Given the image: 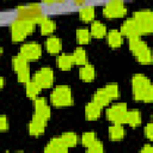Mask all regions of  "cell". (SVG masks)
I'll return each mask as SVG.
<instances>
[{
	"mask_svg": "<svg viewBox=\"0 0 153 153\" xmlns=\"http://www.w3.org/2000/svg\"><path fill=\"white\" fill-rule=\"evenodd\" d=\"M67 151H68V147L65 145L61 136L53 137L44 147V152L47 153H66Z\"/></svg>",
	"mask_w": 153,
	"mask_h": 153,
	"instance_id": "obj_14",
	"label": "cell"
},
{
	"mask_svg": "<svg viewBox=\"0 0 153 153\" xmlns=\"http://www.w3.org/2000/svg\"><path fill=\"white\" fill-rule=\"evenodd\" d=\"M33 109H35L33 115L43 118L44 121H48L50 118V108L47 104V102H45L44 98L36 97L33 99Z\"/></svg>",
	"mask_w": 153,
	"mask_h": 153,
	"instance_id": "obj_12",
	"label": "cell"
},
{
	"mask_svg": "<svg viewBox=\"0 0 153 153\" xmlns=\"http://www.w3.org/2000/svg\"><path fill=\"white\" fill-rule=\"evenodd\" d=\"M104 90H105V92L108 93V96L111 98V100H112V99H116V98L120 96L118 85H117V84H115V82H111V84L105 85Z\"/></svg>",
	"mask_w": 153,
	"mask_h": 153,
	"instance_id": "obj_31",
	"label": "cell"
},
{
	"mask_svg": "<svg viewBox=\"0 0 153 153\" xmlns=\"http://www.w3.org/2000/svg\"><path fill=\"white\" fill-rule=\"evenodd\" d=\"M36 22L30 20V19H23V18H16L11 25V37L13 42H22L25 39V37L35 30Z\"/></svg>",
	"mask_w": 153,
	"mask_h": 153,
	"instance_id": "obj_2",
	"label": "cell"
},
{
	"mask_svg": "<svg viewBox=\"0 0 153 153\" xmlns=\"http://www.w3.org/2000/svg\"><path fill=\"white\" fill-rule=\"evenodd\" d=\"M50 102L53 105L59 108L71 106L73 104V96L71 88L66 85L56 86L50 93Z\"/></svg>",
	"mask_w": 153,
	"mask_h": 153,
	"instance_id": "obj_4",
	"label": "cell"
},
{
	"mask_svg": "<svg viewBox=\"0 0 153 153\" xmlns=\"http://www.w3.org/2000/svg\"><path fill=\"white\" fill-rule=\"evenodd\" d=\"M145 134L148 140H153V124L151 122L147 123V126L145 127Z\"/></svg>",
	"mask_w": 153,
	"mask_h": 153,
	"instance_id": "obj_34",
	"label": "cell"
},
{
	"mask_svg": "<svg viewBox=\"0 0 153 153\" xmlns=\"http://www.w3.org/2000/svg\"><path fill=\"white\" fill-rule=\"evenodd\" d=\"M76 39H78V42L80 44H87L90 42V39H91L90 31L87 29H84V27L78 29L76 30Z\"/></svg>",
	"mask_w": 153,
	"mask_h": 153,
	"instance_id": "obj_30",
	"label": "cell"
},
{
	"mask_svg": "<svg viewBox=\"0 0 153 153\" xmlns=\"http://www.w3.org/2000/svg\"><path fill=\"white\" fill-rule=\"evenodd\" d=\"M127 104L126 103H117L111 105L106 110V117L110 122L112 123H118L123 124L126 121V115H127Z\"/></svg>",
	"mask_w": 153,
	"mask_h": 153,
	"instance_id": "obj_9",
	"label": "cell"
},
{
	"mask_svg": "<svg viewBox=\"0 0 153 153\" xmlns=\"http://www.w3.org/2000/svg\"><path fill=\"white\" fill-rule=\"evenodd\" d=\"M85 1H86V0H72L73 5H75V6H81V5L85 4Z\"/></svg>",
	"mask_w": 153,
	"mask_h": 153,
	"instance_id": "obj_38",
	"label": "cell"
},
{
	"mask_svg": "<svg viewBox=\"0 0 153 153\" xmlns=\"http://www.w3.org/2000/svg\"><path fill=\"white\" fill-rule=\"evenodd\" d=\"M90 33H91V36H93V37H96V38H103V37L106 35V26H105L102 22L94 20V22H92V24H91Z\"/></svg>",
	"mask_w": 153,
	"mask_h": 153,
	"instance_id": "obj_22",
	"label": "cell"
},
{
	"mask_svg": "<svg viewBox=\"0 0 153 153\" xmlns=\"http://www.w3.org/2000/svg\"><path fill=\"white\" fill-rule=\"evenodd\" d=\"M129 39V49L136 57V60L142 65H149L152 62V53L148 45L140 38V36L128 37Z\"/></svg>",
	"mask_w": 153,
	"mask_h": 153,
	"instance_id": "obj_3",
	"label": "cell"
},
{
	"mask_svg": "<svg viewBox=\"0 0 153 153\" xmlns=\"http://www.w3.org/2000/svg\"><path fill=\"white\" fill-rule=\"evenodd\" d=\"M133 97L137 102L151 103L153 100V86L151 80L142 73H136L131 79Z\"/></svg>",
	"mask_w": 153,
	"mask_h": 153,
	"instance_id": "obj_1",
	"label": "cell"
},
{
	"mask_svg": "<svg viewBox=\"0 0 153 153\" xmlns=\"http://www.w3.org/2000/svg\"><path fill=\"white\" fill-rule=\"evenodd\" d=\"M94 140H96V134L93 131H86L81 136V143L85 148H87Z\"/></svg>",
	"mask_w": 153,
	"mask_h": 153,
	"instance_id": "obj_32",
	"label": "cell"
},
{
	"mask_svg": "<svg viewBox=\"0 0 153 153\" xmlns=\"http://www.w3.org/2000/svg\"><path fill=\"white\" fill-rule=\"evenodd\" d=\"M141 152L142 153H152L153 152V148H152L151 145H146V146H143V148L141 149Z\"/></svg>",
	"mask_w": 153,
	"mask_h": 153,
	"instance_id": "obj_37",
	"label": "cell"
},
{
	"mask_svg": "<svg viewBox=\"0 0 153 153\" xmlns=\"http://www.w3.org/2000/svg\"><path fill=\"white\" fill-rule=\"evenodd\" d=\"M120 32L127 37H133V36H141L140 30L135 23V20L133 18H129L127 20H124V23L121 25V30Z\"/></svg>",
	"mask_w": 153,
	"mask_h": 153,
	"instance_id": "obj_15",
	"label": "cell"
},
{
	"mask_svg": "<svg viewBox=\"0 0 153 153\" xmlns=\"http://www.w3.org/2000/svg\"><path fill=\"white\" fill-rule=\"evenodd\" d=\"M94 16H96V11L92 5H85L79 10V17L84 22H92Z\"/></svg>",
	"mask_w": 153,
	"mask_h": 153,
	"instance_id": "obj_27",
	"label": "cell"
},
{
	"mask_svg": "<svg viewBox=\"0 0 153 153\" xmlns=\"http://www.w3.org/2000/svg\"><path fill=\"white\" fill-rule=\"evenodd\" d=\"M124 123L129 124L130 127H139L141 124V114L139 110H127L126 121Z\"/></svg>",
	"mask_w": 153,
	"mask_h": 153,
	"instance_id": "obj_23",
	"label": "cell"
},
{
	"mask_svg": "<svg viewBox=\"0 0 153 153\" xmlns=\"http://www.w3.org/2000/svg\"><path fill=\"white\" fill-rule=\"evenodd\" d=\"M4 84H5L4 76H2V75H0V91H1V90H2V87H4Z\"/></svg>",
	"mask_w": 153,
	"mask_h": 153,
	"instance_id": "obj_39",
	"label": "cell"
},
{
	"mask_svg": "<svg viewBox=\"0 0 153 153\" xmlns=\"http://www.w3.org/2000/svg\"><path fill=\"white\" fill-rule=\"evenodd\" d=\"M127 13L123 0H108L103 8V14L106 18H122Z\"/></svg>",
	"mask_w": 153,
	"mask_h": 153,
	"instance_id": "obj_8",
	"label": "cell"
},
{
	"mask_svg": "<svg viewBox=\"0 0 153 153\" xmlns=\"http://www.w3.org/2000/svg\"><path fill=\"white\" fill-rule=\"evenodd\" d=\"M133 19L135 20L141 35H148L153 31V12L151 10H140L134 12Z\"/></svg>",
	"mask_w": 153,
	"mask_h": 153,
	"instance_id": "obj_5",
	"label": "cell"
},
{
	"mask_svg": "<svg viewBox=\"0 0 153 153\" xmlns=\"http://www.w3.org/2000/svg\"><path fill=\"white\" fill-rule=\"evenodd\" d=\"M71 55H72V59H73V63H75V65L82 66L87 62V55H86V51L82 48H75L74 51Z\"/></svg>",
	"mask_w": 153,
	"mask_h": 153,
	"instance_id": "obj_28",
	"label": "cell"
},
{
	"mask_svg": "<svg viewBox=\"0 0 153 153\" xmlns=\"http://www.w3.org/2000/svg\"><path fill=\"white\" fill-rule=\"evenodd\" d=\"M33 81H36L42 88H48L53 86L54 72L50 67H42L33 74Z\"/></svg>",
	"mask_w": 153,
	"mask_h": 153,
	"instance_id": "obj_10",
	"label": "cell"
},
{
	"mask_svg": "<svg viewBox=\"0 0 153 153\" xmlns=\"http://www.w3.org/2000/svg\"><path fill=\"white\" fill-rule=\"evenodd\" d=\"M102 106H99L98 104H96L93 100L87 103L85 106V117L88 121H96L100 117L102 114Z\"/></svg>",
	"mask_w": 153,
	"mask_h": 153,
	"instance_id": "obj_16",
	"label": "cell"
},
{
	"mask_svg": "<svg viewBox=\"0 0 153 153\" xmlns=\"http://www.w3.org/2000/svg\"><path fill=\"white\" fill-rule=\"evenodd\" d=\"M122 42H123V35L118 30L109 31V33H108V43H109V45L111 48L115 49V48L121 47Z\"/></svg>",
	"mask_w": 153,
	"mask_h": 153,
	"instance_id": "obj_24",
	"label": "cell"
},
{
	"mask_svg": "<svg viewBox=\"0 0 153 153\" xmlns=\"http://www.w3.org/2000/svg\"><path fill=\"white\" fill-rule=\"evenodd\" d=\"M79 76L82 81L85 82H91L93 81V79L96 78V71H94V67L91 65V63H85L82 65V67H80L79 69Z\"/></svg>",
	"mask_w": 153,
	"mask_h": 153,
	"instance_id": "obj_17",
	"label": "cell"
},
{
	"mask_svg": "<svg viewBox=\"0 0 153 153\" xmlns=\"http://www.w3.org/2000/svg\"><path fill=\"white\" fill-rule=\"evenodd\" d=\"M92 100H93L96 104H98L99 106L104 108V106H106V105L110 104L111 98L108 96V93L105 92L104 87H102V88H98V90L94 92V94H93V99H92Z\"/></svg>",
	"mask_w": 153,
	"mask_h": 153,
	"instance_id": "obj_20",
	"label": "cell"
},
{
	"mask_svg": "<svg viewBox=\"0 0 153 153\" xmlns=\"http://www.w3.org/2000/svg\"><path fill=\"white\" fill-rule=\"evenodd\" d=\"M17 18L23 19H30L38 23V20L43 17V8L41 4H29V5H22L17 7Z\"/></svg>",
	"mask_w": 153,
	"mask_h": 153,
	"instance_id": "obj_6",
	"label": "cell"
},
{
	"mask_svg": "<svg viewBox=\"0 0 153 153\" xmlns=\"http://www.w3.org/2000/svg\"><path fill=\"white\" fill-rule=\"evenodd\" d=\"M67 0H42V2L47 4V5H54V4H63Z\"/></svg>",
	"mask_w": 153,
	"mask_h": 153,
	"instance_id": "obj_36",
	"label": "cell"
},
{
	"mask_svg": "<svg viewBox=\"0 0 153 153\" xmlns=\"http://www.w3.org/2000/svg\"><path fill=\"white\" fill-rule=\"evenodd\" d=\"M126 135V130L122 127V124L118 123H114L112 126H110L109 128V137L112 141H120Z\"/></svg>",
	"mask_w": 153,
	"mask_h": 153,
	"instance_id": "obj_21",
	"label": "cell"
},
{
	"mask_svg": "<svg viewBox=\"0 0 153 153\" xmlns=\"http://www.w3.org/2000/svg\"><path fill=\"white\" fill-rule=\"evenodd\" d=\"M45 123H47V121L33 115L30 123H29V134L32 136L42 135L44 133V129H45Z\"/></svg>",
	"mask_w": 153,
	"mask_h": 153,
	"instance_id": "obj_13",
	"label": "cell"
},
{
	"mask_svg": "<svg viewBox=\"0 0 153 153\" xmlns=\"http://www.w3.org/2000/svg\"><path fill=\"white\" fill-rule=\"evenodd\" d=\"M56 63H57V67L62 71H69L72 68V66L74 65L72 55H69V54H61L60 56H57Z\"/></svg>",
	"mask_w": 153,
	"mask_h": 153,
	"instance_id": "obj_25",
	"label": "cell"
},
{
	"mask_svg": "<svg viewBox=\"0 0 153 153\" xmlns=\"http://www.w3.org/2000/svg\"><path fill=\"white\" fill-rule=\"evenodd\" d=\"M19 54L22 56H24L27 61L37 60L42 55V47L38 43H36V42L24 43L20 47V49H19Z\"/></svg>",
	"mask_w": 153,
	"mask_h": 153,
	"instance_id": "obj_11",
	"label": "cell"
},
{
	"mask_svg": "<svg viewBox=\"0 0 153 153\" xmlns=\"http://www.w3.org/2000/svg\"><path fill=\"white\" fill-rule=\"evenodd\" d=\"M86 149H87L88 153H102L104 151V147H103V143L99 140L96 139Z\"/></svg>",
	"mask_w": 153,
	"mask_h": 153,
	"instance_id": "obj_33",
	"label": "cell"
},
{
	"mask_svg": "<svg viewBox=\"0 0 153 153\" xmlns=\"http://www.w3.org/2000/svg\"><path fill=\"white\" fill-rule=\"evenodd\" d=\"M37 24H39V29H41V33H42V35H50V33H53V32L55 31V29H56L55 22L51 20V19L48 18V17H44V16L38 20Z\"/></svg>",
	"mask_w": 153,
	"mask_h": 153,
	"instance_id": "obj_18",
	"label": "cell"
},
{
	"mask_svg": "<svg viewBox=\"0 0 153 153\" xmlns=\"http://www.w3.org/2000/svg\"><path fill=\"white\" fill-rule=\"evenodd\" d=\"M41 90H42V87L33 80H29L27 82H25V93L31 99H35L39 94Z\"/></svg>",
	"mask_w": 153,
	"mask_h": 153,
	"instance_id": "obj_26",
	"label": "cell"
},
{
	"mask_svg": "<svg viewBox=\"0 0 153 153\" xmlns=\"http://www.w3.org/2000/svg\"><path fill=\"white\" fill-rule=\"evenodd\" d=\"M61 139H62V141L65 142V145H66L68 148L76 146L78 140H79V139H78V135H76V134H74V133H72V131L63 133V134L61 135Z\"/></svg>",
	"mask_w": 153,
	"mask_h": 153,
	"instance_id": "obj_29",
	"label": "cell"
},
{
	"mask_svg": "<svg viewBox=\"0 0 153 153\" xmlns=\"http://www.w3.org/2000/svg\"><path fill=\"white\" fill-rule=\"evenodd\" d=\"M1 56H2V48L0 47V57H1Z\"/></svg>",
	"mask_w": 153,
	"mask_h": 153,
	"instance_id": "obj_40",
	"label": "cell"
},
{
	"mask_svg": "<svg viewBox=\"0 0 153 153\" xmlns=\"http://www.w3.org/2000/svg\"><path fill=\"white\" fill-rule=\"evenodd\" d=\"M12 66L17 73V78L19 82L25 84L30 80V69L27 66V60L24 56H22L20 54L16 55L12 59Z\"/></svg>",
	"mask_w": 153,
	"mask_h": 153,
	"instance_id": "obj_7",
	"label": "cell"
},
{
	"mask_svg": "<svg viewBox=\"0 0 153 153\" xmlns=\"http://www.w3.org/2000/svg\"><path fill=\"white\" fill-rule=\"evenodd\" d=\"M8 129V123H7V118L4 115H0V133L1 131H6Z\"/></svg>",
	"mask_w": 153,
	"mask_h": 153,
	"instance_id": "obj_35",
	"label": "cell"
},
{
	"mask_svg": "<svg viewBox=\"0 0 153 153\" xmlns=\"http://www.w3.org/2000/svg\"><path fill=\"white\" fill-rule=\"evenodd\" d=\"M45 48L49 54H57L62 48V42L57 36H50L45 41Z\"/></svg>",
	"mask_w": 153,
	"mask_h": 153,
	"instance_id": "obj_19",
	"label": "cell"
}]
</instances>
